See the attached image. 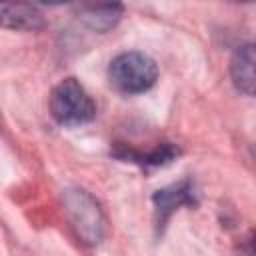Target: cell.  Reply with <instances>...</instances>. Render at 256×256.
I'll list each match as a JSON object with an SVG mask.
<instances>
[{
  "label": "cell",
  "mask_w": 256,
  "mask_h": 256,
  "mask_svg": "<svg viewBox=\"0 0 256 256\" xmlns=\"http://www.w3.org/2000/svg\"><path fill=\"white\" fill-rule=\"evenodd\" d=\"M52 118L62 126H82L94 120L96 104L76 78L60 80L48 98Z\"/></svg>",
  "instance_id": "1"
},
{
  "label": "cell",
  "mask_w": 256,
  "mask_h": 256,
  "mask_svg": "<svg viewBox=\"0 0 256 256\" xmlns=\"http://www.w3.org/2000/svg\"><path fill=\"white\" fill-rule=\"evenodd\" d=\"M110 84L122 94H142L150 90L158 78L156 62L144 52H122L108 66Z\"/></svg>",
  "instance_id": "2"
},
{
  "label": "cell",
  "mask_w": 256,
  "mask_h": 256,
  "mask_svg": "<svg viewBox=\"0 0 256 256\" xmlns=\"http://www.w3.org/2000/svg\"><path fill=\"white\" fill-rule=\"evenodd\" d=\"M64 206L72 226L86 244H98L106 232V220L98 202L84 190L72 188L64 192Z\"/></svg>",
  "instance_id": "3"
},
{
  "label": "cell",
  "mask_w": 256,
  "mask_h": 256,
  "mask_svg": "<svg viewBox=\"0 0 256 256\" xmlns=\"http://www.w3.org/2000/svg\"><path fill=\"white\" fill-rule=\"evenodd\" d=\"M152 204H154L156 232H162L166 222L174 214V210H178L180 206H196L198 204V192L190 178H182L166 188L156 190L152 196Z\"/></svg>",
  "instance_id": "4"
},
{
  "label": "cell",
  "mask_w": 256,
  "mask_h": 256,
  "mask_svg": "<svg viewBox=\"0 0 256 256\" xmlns=\"http://www.w3.org/2000/svg\"><path fill=\"white\" fill-rule=\"evenodd\" d=\"M78 20L94 32H108L122 16V0H72Z\"/></svg>",
  "instance_id": "5"
},
{
  "label": "cell",
  "mask_w": 256,
  "mask_h": 256,
  "mask_svg": "<svg viewBox=\"0 0 256 256\" xmlns=\"http://www.w3.org/2000/svg\"><path fill=\"white\" fill-rule=\"evenodd\" d=\"M0 28L36 32L44 28V14L28 0H0Z\"/></svg>",
  "instance_id": "6"
},
{
  "label": "cell",
  "mask_w": 256,
  "mask_h": 256,
  "mask_svg": "<svg viewBox=\"0 0 256 256\" xmlns=\"http://www.w3.org/2000/svg\"><path fill=\"white\" fill-rule=\"evenodd\" d=\"M112 154L124 162H134V164H140V166H164V164H170L172 160H176L180 156V148L172 142H162L158 144L156 148L148 150V152H142V150H136L132 146H126V144H118Z\"/></svg>",
  "instance_id": "7"
},
{
  "label": "cell",
  "mask_w": 256,
  "mask_h": 256,
  "mask_svg": "<svg viewBox=\"0 0 256 256\" xmlns=\"http://www.w3.org/2000/svg\"><path fill=\"white\" fill-rule=\"evenodd\" d=\"M230 76L234 86L246 94H254V46L250 42L238 46L230 58Z\"/></svg>",
  "instance_id": "8"
},
{
  "label": "cell",
  "mask_w": 256,
  "mask_h": 256,
  "mask_svg": "<svg viewBox=\"0 0 256 256\" xmlns=\"http://www.w3.org/2000/svg\"><path fill=\"white\" fill-rule=\"evenodd\" d=\"M42 4H48V6H58V4H64V2H70V0H38Z\"/></svg>",
  "instance_id": "9"
}]
</instances>
